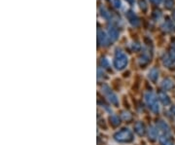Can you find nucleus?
I'll list each match as a JSON object with an SVG mask.
<instances>
[{
  "instance_id": "19",
  "label": "nucleus",
  "mask_w": 175,
  "mask_h": 145,
  "mask_svg": "<svg viewBox=\"0 0 175 145\" xmlns=\"http://www.w3.org/2000/svg\"><path fill=\"white\" fill-rule=\"evenodd\" d=\"M164 4L167 8H171L174 5V1L173 0H164Z\"/></svg>"
},
{
  "instance_id": "22",
  "label": "nucleus",
  "mask_w": 175,
  "mask_h": 145,
  "mask_svg": "<svg viewBox=\"0 0 175 145\" xmlns=\"http://www.w3.org/2000/svg\"><path fill=\"white\" fill-rule=\"evenodd\" d=\"M171 112H172V114H174V115H175V106H173V107L171 108Z\"/></svg>"
},
{
  "instance_id": "21",
  "label": "nucleus",
  "mask_w": 175,
  "mask_h": 145,
  "mask_svg": "<svg viewBox=\"0 0 175 145\" xmlns=\"http://www.w3.org/2000/svg\"><path fill=\"white\" fill-rule=\"evenodd\" d=\"M151 1L154 2V3H157V4H159V3L162 2V0H151Z\"/></svg>"
},
{
  "instance_id": "8",
  "label": "nucleus",
  "mask_w": 175,
  "mask_h": 145,
  "mask_svg": "<svg viewBox=\"0 0 175 145\" xmlns=\"http://www.w3.org/2000/svg\"><path fill=\"white\" fill-rule=\"evenodd\" d=\"M159 98L160 99V101L163 102V105H168L170 103L169 98L167 96V95L166 94V93H160V94L159 95Z\"/></svg>"
},
{
  "instance_id": "17",
  "label": "nucleus",
  "mask_w": 175,
  "mask_h": 145,
  "mask_svg": "<svg viewBox=\"0 0 175 145\" xmlns=\"http://www.w3.org/2000/svg\"><path fill=\"white\" fill-rule=\"evenodd\" d=\"M163 63L166 64V65H170L171 63H172V60H171V58L168 56L164 57V58H163Z\"/></svg>"
},
{
  "instance_id": "10",
  "label": "nucleus",
  "mask_w": 175,
  "mask_h": 145,
  "mask_svg": "<svg viewBox=\"0 0 175 145\" xmlns=\"http://www.w3.org/2000/svg\"><path fill=\"white\" fill-rule=\"evenodd\" d=\"M159 140L162 145H173V142L170 139H168V137L167 136H160Z\"/></svg>"
},
{
  "instance_id": "12",
  "label": "nucleus",
  "mask_w": 175,
  "mask_h": 145,
  "mask_svg": "<svg viewBox=\"0 0 175 145\" xmlns=\"http://www.w3.org/2000/svg\"><path fill=\"white\" fill-rule=\"evenodd\" d=\"M173 86V84H172V82H171L169 79H166V80H164L163 82V84H162V87L163 88V89H166V90H168V89H170L171 87Z\"/></svg>"
},
{
  "instance_id": "16",
  "label": "nucleus",
  "mask_w": 175,
  "mask_h": 145,
  "mask_svg": "<svg viewBox=\"0 0 175 145\" xmlns=\"http://www.w3.org/2000/svg\"><path fill=\"white\" fill-rule=\"evenodd\" d=\"M111 121H112V123L114 124V125H119V124H120L119 117L116 116V115H112L111 116Z\"/></svg>"
},
{
  "instance_id": "20",
  "label": "nucleus",
  "mask_w": 175,
  "mask_h": 145,
  "mask_svg": "<svg viewBox=\"0 0 175 145\" xmlns=\"http://www.w3.org/2000/svg\"><path fill=\"white\" fill-rule=\"evenodd\" d=\"M113 3H114V5L117 7V8L121 6V1H120V0H113Z\"/></svg>"
},
{
  "instance_id": "13",
  "label": "nucleus",
  "mask_w": 175,
  "mask_h": 145,
  "mask_svg": "<svg viewBox=\"0 0 175 145\" xmlns=\"http://www.w3.org/2000/svg\"><path fill=\"white\" fill-rule=\"evenodd\" d=\"M174 28L175 27L171 23H166L163 25V29L166 30V31H173Z\"/></svg>"
},
{
  "instance_id": "4",
  "label": "nucleus",
  "mask_w": 175,
  "mask_h": 145,
  "mask_svg": "<svg viewBox=\"0 0 175 145\" xmlns=\"http://www.w3.org/2000/svg\"><path fill=\"white\" fill-rule=\"evenodd\" d=\"M116 140L121 141V142H123V141H129L131 139V132L129 130H123L122 132H120L118 133H116L115 136Z\"/></svg>"
},
{
  "instance_id": "11",
  "label": "nucleus",
  "mask_w": 175,
  "mask_h": 145,
  "mask_svg": "<svg viewBox=\"0 0 175 145\" xmlns=\"http://www.w3.org/2000/svg\"><path fill=\"white\" fill-rule=\"evenodd\" d=\"M135 130H136V133H138L139 136L144 134V126L142 125V123H137L135 125Z\"/></svg>"
},
{
  "instance_id": "2",
  "label": "nucleus",
  "mask_w": 175,
  "mask_h": 145,
  "mask_svg": "<svg viewBox=\"0 0 175 145\" xmlns=\"http://www.w3.org/2000/svg\"><path fill=\"white\" fill-rule=\"evenodd\" d=\"M115 66L118 68V69H122L128 63V57H126V55L125 53H123V52H118L116 55V58H115Z\"/></svg>"
},
{
  "instance_id": "23",
  "label": "nucleus",
  "mask_w": 175,
  "mask_h": 145,
  "mask_svg": "<svg viewBox=\"0 0 175 145\" xmlns=\"http://www.w3.org/2000/svg\"><path fill=\"white\" fill-rule=\"evenodd\" d=\"M172 48L175 50V41H173V42H172Z\"/></svg>"
},
{
  "instance_id": "5",
  "label": "nucleus",
  "mask_w": 175,
  "mask_h": 145,
  "mask_svg": "<svg viewBox=\"0 0 175 145\" xmlns=\"http://www.w3.org/2000/svg\"><path fill=\"white\" fill-rule=\"evenodd\" d=\"M157 128L160 130V132H163V133L166 134V136H168V134H170L169 127H168V125H167L166 122H163V121H160V122L158 123Z\"/></svg>"
},
{
  "instance_id": "24",
  "label": "nucleus",
  "mask_w": 175,
  "mask_h": 145,
  "mask_svg": "<svg viewBox=\"0 0 175 145\" xmlns=\"http://www.w3.org/2000/svg\"><path fill=\"white\" fill-rule=\"evenodd\" d=\"M173 19H174V20H175V13L173 14Z\"/></svg>"
},
{
  "instance_id": "1",
  "label": "nucleus",
  "mask_w": 175,
  "mask_h": 145,
  "mask_svg": "<svg viewBox=\"0 0 175 145\" xmlns=\"http://www.w3.org/2000/svg\"><path fill=\"white\" fill-rule=\"evenodd\" d=\"M145 101L147 103V105L149 106V108L152 110L153 112L157 113L160 111V105H159V102H158V98L154 93H151V92L146 93Z\"/></svg>"
},
{
  "instance_id": "18",
  "label": "nucleus",
  "mask_w": 175,
  "mask_h": 145,
  "mask_svg": "<svg viewBox=\"0 0 175 145\" xmlns=\"http://www.w3.org/2000/svg\"><path fill=\"white\" fill-rule=\"evenodd\" d=\"M122 117H123V120H129L130 118H131V115H130L129 112H126V111H125V112H123Z\"/></svg>"
},
{
  "instance_id": "9",
  "label": "nucleus",
  "mask_w": 175,
  "mask_h": 145,
  "mask_svg": "<svg viewBox=\"0 0 175 145\" xmlns=\"http://www.w3.org/2000/svg\"><path fill=\"white\" fill-rule=\"evenodd\" d=\"M98 40L101 43V45H107L108 43L107 36H106V34L104 32H100V31L98 32Z\"/></svg>"
},
{
  "instance_id": "3",
  "label": "nucleus",
  "mask_w": 175,
  "mask_h": 145,
  "mask_svg": "<svg viewBox=\"0 0 175 145\" xmlns=\"http://www.w3.org/2000/svg\"><path fill=\"white\" fill-rule=\"evenodd\" d=\"M102 92H103V94L105 95V96L108 98V101L111 103H113V104H118V102H119L118 98H117V95L111 91L108 86H106V85L102 86Z\"/></svg>"
},
{
  "instance_id": "6",
  "label": "nucleus",
  "mask_w": 175,
  "mask_h": 145,
  "mask_svg": "<svg viewBox=\"0 0 175 145\" xmlns=\"http://www.w3.org/2000/svg\"><path fill=\"white\" fill-rule=\"evenodd\" d=\"M158 133H159V130H158V128L153 127V126L149 128L148 133H149L150 138H152V139L157 138V137H158Z\"/></svg>"
},
{
  "instance_id": "15",
  "label": "nucleus",
  "mask_w": 175,
  "mask_h": 145,
  "mask_svg": "<svg viewBox=\"0 0 175 145\" xmlns=\"http://www.w3.org/2000/svg\"><path fill=\"white\" fill-rule=\"evenodd\" d=\"M129 20H130V23H132V25H138V20L134 16V14H129Z\"/></svg>"
},
{
  "instance_id": "7",
  "label": "nucleus",
  "mask_w": 175,
  "mask_h": 145,
  "mask_svg": "<svg viewBox=\"0 0 175 145\" xmlns=\"http://www.w3.org/2000/svg\"><path fill=\"white\" fill-rule=\"evenodd\" d=\"M148 77L150 80L152 81H156L158 77H159V71H158L156 68H153V69H151L148 73Z\"/></svg>"
},
{
  "instance_id": "25",
  "label": "nucleus",
  "mask_w": 175,
  "mask_h": 145,
  "mask_svg": "<svg viewBox=\"0 0 175 145\" xmlns=\"http://www.w3.org/2000/svg\"><path fill=\"white\" fill-rule=\"evenodd\" d=\"M128 1H129V2H133V0H128Z\"/></svg>"
},
{
  "instance_id": "14",
  "label": "nucleus",
  "mask_w": 175,
  "mask_h": 145,
  "mask_svg": "<svg viewBox=\"0 0 175 145\" xmlns=\"http://www.w3.org/2000/svg\"><path fill=\"white\" fill-rule=\"evenodd\" d=\"M109 36H110L111 40H115L117 37H118V31L114 28H111L109 30Z\"/></svg>"
}]
</instances>
